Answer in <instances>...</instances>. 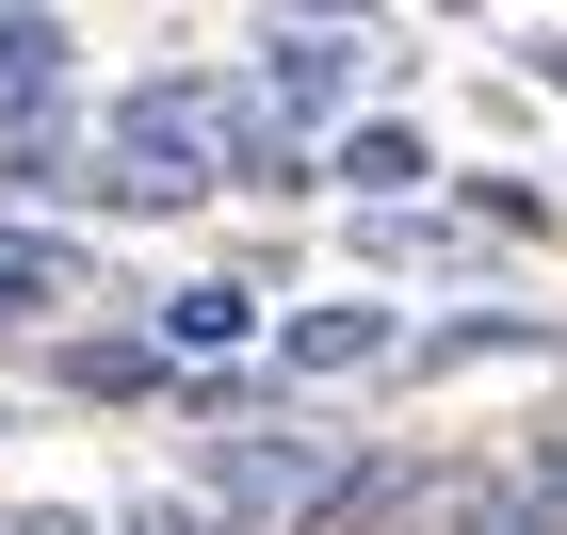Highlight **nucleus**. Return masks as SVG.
Wrapping results in <instances>:
<instances>
[{"mask_svg":"<svg viewBox=\"0 0 567 535\" xmlns=\"http://www.w3.org/2000/svg\"><path fill=\"white\" fill-rule=\"evenodd\" d=\"M244 163H260V97L212 82V65H163V82H131L114 114H97V178H82V195L163 227V212H212Z\"/></svg>","mask_w":567,"mask_h":535,"instance_id":"nucleus-1","label":"nucleus"},{"mask_svg":"<svg viewBox=\"0 0 567 535\" xmlns=\"http://www.w3.org/2000/svg\"><path fill=\"white\" fill-rule=\"evenodd\" d=\"M341 487H357V439H324V422H227L212 439V503L227 519H324Z\"/></svg>","mask_w":567,"mask_h":535,"instance_id":"nucleus-2","label":"nucleus"},{"mask_svg":"<svg viewBox=\"0 0 567 535\" xmlns=\"http://www.w3.org/2000/svg\"><path fill=\"white\" fill-rule=\"evenodd\" d=\"M292 114H324V131L390 114V49H357L341 17H292V33L260 49V131H292Z\"/></svg>","mask_w":567,"mask_h":535,"instance_id":"nucleus-3","label":"nucleus"},{"mask_svg":"<svg viewBox=\"0 0 567 535\" xmlns=\"http://www.w3.org/2000/svg\"><path fill=\"white\" fill-rule=\"evenodd\" d=\"M357 373H405V309L390 292H341V309L276 325V390H357Z\"/></svg>","mask_w":567,"mask_h":535,"instance_id":"nucleus-4","label":"nucleus"},{"mask_svg":"<svg viewBox=\"0 0 567 535\" xmlns=\"http://www.w3.org/2000/svg\"><path fill=\"white\" fill-rule=\"evenodd\" d=\"M324 178H341L357 212H422L437 146H422V114H357V131H324Z\"/></svg>","mask_w":567,"mask_h":535,"instance_id":"nucleus-5","label":"nucleus"},{"mask_svg":"<svg viewBox=\"0 0 567 535\" xmlns=\"http://www.w3.org/2000/svg\"><path fill=\"white\" fill-rule=\"evenodd\" d=\"M260 341V276H195V292H163V357H244Z\"/></svg>","mask_w":567,"mask_h":535,"instance_id":"nucleus-6","label":"nucleus"},{"mask_svg":"<svg viewBox=\"0 0 567 535\" xmlns=\"http://www.w3.org/2000/svg\"><path fill=\"white\" fill-rule=\"evenodd\" d=\"M82 309V244H49V227H0V325H49Z\"/></svg>","mask_w":567,"mask_h":535,"instance_id":"nucleus-7","label":"nucleus"},{"mask_svg":"<svg viewBox=\"0 0 567 535\" xmlns=\"http://www.w3.org/2000/svg\"><path fill=\"white\" fill-rule=\"evenodd\" d=\"M0 97H17V114L65 97V17H49V0H0Z\"/></svg>","mask_w":567,"mask_h":535,"instance_id":"nucleus-8","label":"nucleus"},{"mask_svg":"<svg viewBox=\"0 0 567 535\" xmlns=\"http://www.w3.org/2000/svg\"><path fill=\"white\" fill-rule=\"evenodd\" d=\"M65 390L131 405V390H178V357H163V341H65Z\"/></svg>","mask_w":567,"mask_h":535,"instance_id":"nucleus-9","label":"nucleus"},{"mask_svg":"<svg viewBox=\"0 0 567 535\" xmlns=\"http://www.w3.org/2000/svg\"><path fill=\"white\" fill-rule=\"evenodd\" d=\"M0 195H65V97H33V114L0 131Z\"/></svg>","mask_w":567,"mask_h":535,"instance_id":"nucleus-10","label":"nucleus"},{"mask_svg":"<svg viewBox=\"0 0 567 535\" xmlns=\"http://www.w3.org/2000/svg\"><path fill=\"white\" fill-rule=\"evenodd\" d=\"M471 227H503V244H551V195H535V178H471Z\"/></svg>","mask_w":567,"mask_h":535,"instance_id":"nucleus-11","label":"nucleus"},{"mask_svg":"<svg viewBox=\"0 0 567 535\" xmlns=\"http://www.w3.org/2000/svg\"><path fill=\"white\" fill-rule=\"evenodd\" d=\"M0 535H97V519H82V503H17Z\"/></svg>","mask_w":567,"mask_h":535,"instance_id":"nucleus-12","label":"nucleus"},{"mask_svg":"<svg viewBox=\"0 0 567 535\" xmlns=\"http://www.w3.org/2000/svg\"><path fill=\"white\" fill-rule=\"evenodd\" d=\"M535 82H551V97H567V33H535Z\"/></svg>","mask_w":567,"mask_h":535,"instance_id":"nucleus-13","label":"nucleus"}]
</instances>
